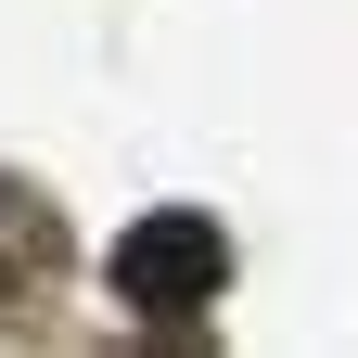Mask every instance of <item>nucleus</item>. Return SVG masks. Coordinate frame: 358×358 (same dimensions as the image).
Here are the masks:
<instances>
[{
	"instance_id": "obj_1",
	"label": "nucleus",
	"mask_w": 358,
	"mask_h": 358,
	"mask_svg": "<svg viewBox=\"0 0 358 358\" xmlns=\"http://www.w3.org/2000/svg\"><path fill=\"white\" fill-rule=\"evenodd\" d=\"M217 282H231V231L217 217H141V231L115 243V294L141 307V320H192V307H217Z\"/></svg>"
}]
</instances>
